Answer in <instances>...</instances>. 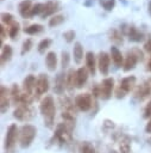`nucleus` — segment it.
Returning <instances> with one entry per match:
<instances>
[{"label":"nucleus","instance_id":"nucleus-1","mask_svg":"<svg viewBox=\"0 0 151 153\" xmlns=\"http://www.w3.org/2000/svg\"><path fill=\"white\" fill-rule=\"evenodd\" d=\"M39 110H40V114L44 117L45 124L48 127H52V123H54V120H55V112H56L54 98L51 96H45L40 102Z\"/></svg>","mask_w":151,"mask_h":153},{"label":"nucleus","instance_id":"nucleus-2","mask_svg":"<svg viewBox=\"0 0 151 153\" xmlns=\"http://www.w3.org/2000/svg\"><path fill=\"white\" fill-rule=\"evenodd\" d=\"M36 134H37V129H36L34 126L29 124V123L24 124L20 128V134H19V143H20V147H23V148L29 147L32 143V141L34 140Z\"/></svg>","mask_w":151,"mask_h":153},{"label":"nucleus","instance_id":"nucleus-3","mask_svg":"<svg viewBox=\"0 0 151 153\" xmlns=\"http://www.w3.org/2000/svg\"><path fill=\"white\" fill-rule=\"evenodd\" d=\"M136 85V76L134 75H128L126 78H124L120 81L119 88L117 90V97L118 98H122L125 97L126 93H128Z\"/></svg>","mask_w":151,"mask_h":153},{"label":"nucleus","instance_id":"nucleus-4","mask_svg":"<svg viewBox=\"0 0 151 153\" xmlns=\"http://www.w3.org/2000/svg\"><path fill=\"white\" fill-rule=\"evenodd\" d=\"M121 27V32H122V35H126L127 37H128V39L130 41H132V42H141L143 39H144V33L143 32H140L134 25H122V26H120Z\"/></svg>","mask_w":151,"mask_h":153},{"label":"nucleus","instance_id":"nucleus-5","mask_svg":"<svg viewBox=\"0 0 151 153\" xmlns=\"http://www.w3.org/2000/svg\"><path fill=\"white\" fill-rule=\"evenodd\" d=\"M50 84H49V78L46 74H39L36 81V87H34V96L36 98H39L44 93L49 91Z\"/></svg>","mask_w":151,"mask_h":153},{"label":"nucleus","instance_id":"nucleus-6","mask_svg":"<svg viewBox=\"0 0 151 153\" xmlns=\"http://www.w3.org/2000/svg\"><path fill=\"white\" fill-rule=\"evenodd\" d=\"M75 105L81 111H88L93 106V99L89 93H81L75 98Z\"/></svg>","mask_w":151,"mask_h":153},{"label":"nucleus","instance_id":"nucleus-7","mask_svg":"<svg viewBox=\"0 0 151 153\" xmlns=\"http://www.w3.org/2000/svg\"><path fill=\"white\" fill-rule=\"evenodd\" d=\"M17 136H18V127L17 124L12 123L6 131V139H5V148L6 151L13 149L15 142H17Z\"/></svg>","mask_w":151,"mask_h":153},{"label":"nucleus","instance_id":"nucleus-8","mask_svg":"<svg viewBox=\"0 0 151 153\" xmlns=\"http://www.w3.org/2000/svg\"><path fill=\"white\" fill-rule=\"evenodd\" d=\"M32 109L30 108V105H26V104H19V106L14 110L13 112V116L14 118H17L18 121H27L32 117Z\"/></svg>","mask_w":151,"mask_h":153},{"label":"nucleus","instance_id":"nucleus-9","mask_svg":"<svg viewBox=\"0 0 151 153\" xmlns=\"http://www.w3.org/2000/svg\"><path fill=\"white\" fill-rule=\"evenodd\" d=\"M70 137V128L68 127L67 123H61L57 126L56 133H55V139L62 145Z\"/></svg>","mask_w":151,"mask_h":153},{"label":"nucleus","instance_id":"nucleus-10","mask_svg":"<svg viewBox=\"0 0 151 153\" xmlns=\"http://www.w3.org/2000/svg\"><path fill=\"white\" fill-rule=\"evenodd\" d=\"M109 63H111V55H108L106 51H101L99 54V59H97V67L102 75L108 74Z\"/></svg>","mask_w":151,"mask_h":153},{"label":"nucleus","instance_id":"nucleus-11","mask_svg":"<svg viewBox=\"0 0 151 153\" xmlns=\"http://www.w3.org/2000/svg\"><path fill=\"white\" fill-rule=\"evenodd\" d=\"M114 88V79L113 78H105L100 85L101 97L103 99H108L112 96V91Z\"/></svg>","mask_w":151,"mask_h":153},{"label":"nucleus","instance_id":"nucleus-12","mask_svg":"<svg viewBox=\"0 0 151 153\" xmlns=\"http://www.w3.org/2000/svg\"><path fill=\"white\" fill-rule=\"evenodd\" d=\"M150 94H151V79L146 80L140 86H138V88L134 92V97L139 100H143V99L147 98Z\"/></svg>","mask_w":151,"mask_h":153},{"label":"nucleus","instance_id":"nucleus-13","mask_svg":"<svg viewBox=\"0 0 151 153\" xmlns=\"http://www.w3.org/2000/svg\"><path fill=\"white\" fill-rule=\"evenodd\" d=\"M65 86H67V75L64 73H58L55 79V87H54L55 93L62 94L64 92Z\"/></svg>","mask_w":151,"mask_h":153},{"label":"nucleus","instance_id":"nucleus-14","mask_svg":"<svg viewBox=\"0 0 151 153\" xmlns=\"http://www.w3.org/2000/svg\"><path fill=\"white\" fill-rule=\"evenodd\" d=\"M7 93H8L7 88L4 85H1L0 86V110L2 114H5L10 108V99L7 97Z\"/></svg>","mask_w":151,"mask_h":153},{"label":"nucleus","instance_id":"nucleus-15","mask_svg":"<svg viewBox=\"0 0 151 153\" xmlns=\"http://www.w3.org/2000/svg\"><path fill=\"white\" fill-rule=\"evenodd\" d=\"M138 61H139V60H138V57L136 56V54H134L133 51L128 53L127 56H126V59H125V61H124L122 69H124L125 72H128V71L133 69V68L136 67V65H137Z\"/></svg>","mask_w":151,"mask_h":153},{"label":"nucleus","instance_id":"nucleus-16","mask_svg":"<svg viewBox=\"0 0 151 153\" xmlns=\"http://www.w3.org/2000/svg\"><path fill=\"white\" fill-rule=\"evenodd\" d=\"M88 80V69L84 67H81L76 71V87L81 88Z\"/></svg>","mask_w":151,"mask_h":153},{"label":"nucleus","instance_id":"nucleus-17","mask_svg":"<svg viewBox=\"0 0 151 153\" xmlns=\"http://www.w3.org/2000/svg\"><path fill=\"white\" fill-rule=\"evenodd\" d=\"M32 2L31 0H23L19 6H18V11H19V14L23 17V18H30V13H31V8H32Z\"/></svg>","mask_w":151,"mask_h":153},{"label":"nucleus","instance_id":"nucleus-18","mask_svg":"<svg viewBox=\"0 0 151 153\" xmlns=\"http://www.w3.org/2000/svg\"><path fill=\"white\" fill-rule=\"evenodd\" d=\"M36 81H37V79H36V76L33 75V74H29V75H26V78L24 79V81H23V88H24V91L26 92V93H32V91L34 90V87H36Z\"/></svg>","mask_w":151,"mask_h":153},{"label":"nucleus","instance_id":"nucleus-19","mask_svg":"<svg viewBox=\"0 0 151 153\" xmlns=\"http://www.w3.org/2000/svg\"><path fill=\"white\" fill-rule=\"evenodd\" d=\"M111 56H112V61L114 62V65L117 67L124 66V56H122L121 51L115 45L111 47Z\"/></svg>","mask_w":151,"mask_h":153},{"label":"nucleus","instance_id":"nucleus-20","mask_svg":"<svg viewBox=\"0 0 151 153\" xmlns=\"http://www.w3.org/2000/svg\"><path fill=\"white\" fill-rule=\"evenodd\" d=\"M59 10V6H58V4L56 2V1H48L46 4H45V7H44V11H43V13L40 14L42 16V18H46V17H49V16H52L55 12H57Z\"/></svg>","mask_w":151,"mask_h":153},{"label":"nucleus","instance_id":"nucleus-21","mask_svg":"<svg viewBox=\"0 0 151 153\" xmlns=\"http://www.w3.org/2000/svg\"><path fill=\"white\" fill-rule=\"evenodd\" d=\"M45 63H46V68L50 72H55V69L57 68V55L55 51H49L46 54Z\"/></svg>","mask_w":151,"mask_h":153},{"label":"nucleus","instance_id":"nucleus-22","mask_svg":"<svg viewBox=\"0 0 151 153\" xmlns=\"http://www.w3.org/2000/svg\"><path fill=\"white\" fill-rule=\"evenodd\" d=\"M86 66H87V69L94 75L95 69H96V61H95V55L93 51L86 53Z\"/></svg>","mask_w":151,"mask_h":153},{"label":"nucleus","instance_id":"nucleus-23","mask_svg":"<svg viewBox=\"0 0 151 153\" xmlns=\"http://www.w3.org/2000/svg\"><path fill=\"white\" fill-rule=\"evenodd\" d=\"M122 36H124L122 32L120 30H118V29H109L108 30V37L115 44H122V42H124V37Z\"/></svg>","mask_w":151,"mask_h":153},{"label":"nucleus","instance_id":"nucleus-24","mask_svg":"<svg viewBox=\"0 0 151 153\" xmlns=\"http://www.w3.org/2000/svg\"><path fill=\"white\" fill-rule=\"evenodd\" d=\"M13 55V49L10 44L2 45V50H1V66H4L6 62H8L12 59Z\"/></svg>","mask_w":151,"mask_h":153},{"label":"nucleus","instance_id":"nucleus-25","mask_svg":"<svg viewBox=\"0 0 151 153\" xmlns=\"http://www.w3.org/2000/svg\"><path fill=\"white\" fill-rule=\"evenodd\" d=\"M73 55H74V60L76 63H80L83 59V48L82 44L80 42H76L74 44V49H73Z\"/></svg>","mask_w":151,"mask_h":153},{"label":"nucleus","instance_id":"nucleus-26","mask_svg":"<svg viewBox=\"0 0 151 153\" xmlns=\"http://www.w3.org/2000/svg\"><path fill=\"white\" fill-rule=\"evenodd\" d=\"M67 87L69 90L76 87V71L70 69L67 74Z\"/></svg>","mask_w":151,"mask_h":153},{"label":"nucleus","instance_id":"nucleus-27","mask_svg":"<svg viewBox=\"0 0 151 153\" xmlns=\"http://www.w3.org/2000/svg\"><path fill=\"white\" fill-rule=\"evenodd\" d=\"M43 29H44V27H43V25H40V24H31L30 26H27V27L24 29V32L27 33V35H37V33L42 32Z\"/></svg>","mask_w":151,"mask_h":153},{"label":"nucleus","instance_id":"nucleus-28","mask_svg":"<svg viewBox=\"0 0 151 153\" xmlns=\"http://www.w3.org/2000/svg\"><path fill=\"white\" fill-rule=\"evenodd\" d=\"M10 94H11V97H12V102H13L14 104H19L21 93H20V88L17 86V84H13V86H12V88H11V91H10Z\"/></svg>","mask_w":151,"mask_h":153},{"label":"nucleus","instance_id":"nucleus-29","mask_svg":"<svg viewBox=\"0 0 151 153\" xmlns=\"http://www.w3.org/2000/svg\"><path fill=\"white\" fill-rule=\"evenodd\" d=\"M19 30H20V26H19V23L15 20L13 24H11L8 26V36L11 39H15L18 33H19Z\"/></svg>","mask_w":151,"mask_h":153},{"label":"nucleus","instance_id":"nucleus-30","mask_svg":"<svg viewBox=\"0 0 151 153\" xmlns=\"http://www.w3.org/2000/svg\"><path fill=\"white\" fill-rule=\"evenodd\" d=\"M64 22V16L63 14H55L50 18L49 20V26L50 27H55V26H58L61 25L62 23Z\"/></svg>","mask_w":151,"mask_h":153},{"label":"nucleus","instance_id":"nucleus-31","mask_svg":"<svg viewBox=\"0 0 151 153\" xmlns=\"http://www.w3.org/2000/svg\"><path fill=\"white\" fill-rule=\"evenodd\" d=\"M51 43H52V41H51L50 38H44V39H42V41L38 43V47H37L38 53H39V54H44L45 50L49 49V47L51 45Z\"/></svg>","mask_w":151,"mask_h":153},{"label":"nucleus","instance_id":"nucleus-32","mask_svg":"<svg viewBox=\"0 0 151 153\" xmlns=\"http://www.w3.org/2000/svg\"><path fill=\"white\" fill-rule=\"evenodd\" d=\"M1 22H2L4 25H6V26L8 27L11 24H13V23L15 22V19H14L13 14L7 13V12H4V13L1 14Z\"/></svg>","mask_w":151,"mask_h":153},{"label":"nucleus","instance_id":"nucleus-33","mask_svg":"<svg viewBox=\"0 0 151 153\" xmlns=\"http://www.w3.org/2000/svg\"><path fill=\"white\" fill-rule=\"evenodd\" d=\"M44 7H45V4H40V2L34 4V5L32 6V8H31L30 17H34V16H37V14H42L43 11H44Z\"/></svg>","mask_w":151,"mask_h":153},{"label":"nucleus","instance_id":"nucleus-34","mask_svg":"<svg viewBox=\"0 0 151 153\" xmlns=\"http://www.w3.org/2000/svg\"><path fill=\"white\" fill-rule=\"evenodd\" d=\"M100 6L105 10V11H112L115 6V0H99Z\"/></svg>","mask_w":151,"mask_h":153},{"label":"nucleus","instance_id":"nucleus-35","mask_svg":"<svg viewBox=\"0 0 151 153\" xmlns=\"http://www.w3.org/2000/svg\"><path fill=\"white\" fill-rule=\"evenodd\" d=\"M80 153H96V152H95V148L93 147V145L90 142L86 141L80 146Z\"/></svg>","mask_w":151,"mask_h":153},{"label":"nucleus","instance_id":"nucleus-36","mask_svg":"<svg viewBox=\"0 0 151 153\" xmlns=\"http://www.w3.org/2000/svg\"><path fill=\"white\" fill-rule=\"evenodd\" d=\"M33 43H32V39L31 38H27L23 42V45H21V50H20V55H25L26 53H29L32 48Z\"/></svg>","mask_w":151,"mask_h":153},{"label":"nucleus","instance_id":"nucleus-37","mask_svg":"<svg viewBox=\"0 0 151 153\" xmlns=\"http://www.w3.org/2000/svg\"><path fill=\"white\" fill-rule=\"evenodd\" d=\"M69 61H70V56H69V53L63 50L62 54H61V65L63 68H67L69 66Z\"/></svg>","mask_w":151,"mask_h":153},{"label":"nucleus","instance_id":"nucleus-38","mask_svg":"<svg viewBox=\"0 0 151 153\" xmlns=\"http://www.w3.org/2000/svg\"><path fill=\"white\" fill-rule=\"evenodd\" d=\"M75 36H76V32L74 30H69V31H65L63 33V38L65 39L67 43H71L75 39Z\"/></svg>","mask_w":151,"mask_h":153},{"label":"nucleus","instance_id":"nucleus-39","mask_svg":"<svg viewBox=\"0 0 151 153\" xmlns=\"http://www.w3.org/2000/svg\"><path fill=\"white\" fill-rule=\"evenodd\" d=\"M7 37V31H6V27L4 24H0V44L2 45V42L4 39Z\"/></svg>","mask_w":151,"mask_h":153},{"label":"nucleus","instance_id":"nucleus-40","mask_svg":"<svg viewBox=\"0 0 151 153\" xmlns=\"http://www.w3.org/2000/svg\"><path fill=\"white\" fill-rule=\"evenodd\" d=\"M144 117L145 118H151V100L146 104V106L144 109Z\"/></svg>","mask_w":151,"mask_h":153},{"label":"nucleus","instance_id":"nucleus-41","mask_svg":"<svg viewBox=\"0 0 151 153\" xmlns=\"http://www.w3.org/2000/svg\"><path fill=\"white\" fill-rule=\"evenodd\" d=\"M120 151H121V153H128V152H130V145H128L127 141L121 142V145H120Z\"/></svg>","mask_w":151,"mask_h":153},{"label":"nucleus","instance_id":"nucleus-42","mask_svg":"<svg viewBox=\"0 0 151 153\" xmlns=\"http://www.w3.org/2000/svg\"><path fill=\"white\" fill-rule=\"evenodd\" d=\"M132 51L136 54V56L138 57V60H139V61H141V60L144 59V54H143V51H141L140 49H138V48H134Z\"/></svg>","mask_w":151,"mask_h":153},{"label":"nucleus","instance_id":"nucleus-43","mask_svg":"<svg viewBox=\"0 0 151 153\" xmlns=\"http://www.w3.org/2000/svg\"><path fill=\"white\" fill-rule=\"evenodd\" d=\"M144 49H145V51H147L149 54H151V38H149V39L145 42Z\"/></svg>","mask_w":151,"mask_h":153},{"label":"nucleus","instance_id":"nucleus-44","mask_svg":"<svg viewBox=\"0 0 151 153\" xmlns=\"http://www.w3.org/2000/svg\"><path fill=\"white\" fill-rule=\"evenodd\" d=\"M94 1H95V0H83V5H84L86 7H90V6L94 5Z\"/></svg>","mask_w":151,"mask_h":153},{"label":"nucleus","instance_id":"nucleus-45","mask_svg":"<svg viewBox=\"0 0 151 153\" xmlns=\"http://www.w3.org/2000/svg\"><path fill=\"white\" fill-rule=\"evenodd\" d=\"M145 131L149 133V134H151V118H150V121L147 122V124L145 127Z\"/></svg>","mask_w":151,"mask_h":153},{"label":"nucleus","instance_id":"nucleus-46","mask_svg":"<svg viewBox=\"0 0 151 153\" xmlns=\"http://www.w3.org/2000/svg\"><path fill=\"white\" fill-rule=\"evenodd\" d=\"M146 71H147V72H151V56H150V59H149V61H147V65H146Z\"/></svg>","mask_w":151,"mask_h":153},{"label":"nucleus","instance_id":"nucleus-47","mask_svg":"<svg viewBox=\"0 0 151 153\" xmlns=\"http://www.w3.org/2000/svg\"><path fill=\"white\" fill-rule=\"evenodd\" d=\"M147 12H149V14L151 16V1L149 2V6H147Z\"/></svg>","mask_w":151,"mask_h":153}]
</instances>
